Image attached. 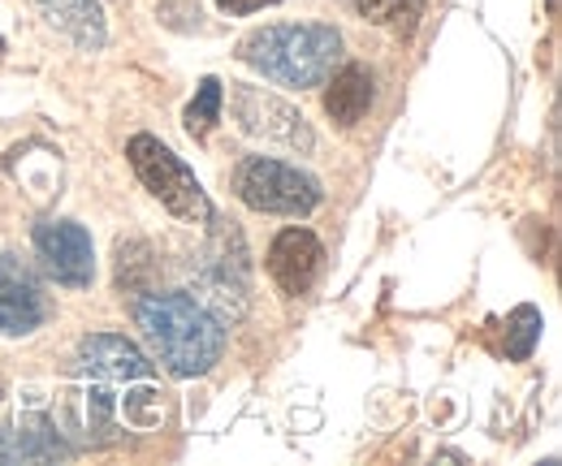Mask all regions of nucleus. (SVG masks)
<instances>
[{
	"label": "nucleus",
	"mask_w": 562,
	"mask_h": 466,
	"mask_svg": "<svg viewBox=\"0 0 562 466\" xmlns=\"http://www.w3.org/2000/svg\"><path fill=\"white\" fill-rule=\"evenodd\" d=\"M35 4H40V13L48 18V26H57L70 44L87 48V53L104 48L109 26H104L100 0H35Z\"/></svg>",
	"instance_id": "obj_11"
},
{
	"label": "nucleus",
	"mask_w": 562,
	"mask_h": 466,
	"mask_svg": "<svg viewBox=\"0 0 562 466\" xmlns=\"http://www.w3.org/2000/svg\"><path fill=\"white\" fill-rule=\"evenodd\" d=\"M165 394L135 341L113 333L82 337L74 385L61 398V419L82 445H117L131 432H151L165 419Z\"/></svg>",
	"instance_id": "obj_1"
},
{
	"label": "nucleus",
	"mask_w": 562,
	"mask_h": 466,
	"mask_svg": "<svg viewBox=\"0 0 562 466\" xmlns=\"http://www.w3.org/2000/svg\"><path fill=\"white\" fill-rule=\"evenodd\" d=\"M234 191L251 212H269V216H312L321 207L316 178L273 156H247L234 173Z\"/></svg>",
	"instance_id": "obj_5"
},
{
	"label": "nucleus",
	"mask_w": 562,
	"mask_h": 466,
	"mask_svg": "<svg viewBox=\"0 0 562 466\" xmlns=\"http://www.w3.org/2000/svg\"><path fill=\"white\" fill-rule=\"evenodd\" d=\"M74 445L44 414H22L18 423H0V463H61Z\"/></svg>",
	"instance_id": "obj_10"
},
{
	"label": "nucleus",
	"mask_w": 562,
	"mask_h": 466,
	"mask_svg": "<svg viewBox=\"0 0 562 466\" xmlns=\"http://www.w3.org/2000/svg\"><path fill=\"white\" fill-rule=\"evenodd\" d=\"M225 13H234V18H243V13H256V9H269V4H278V0H216Z\"/></svg>",
	"instance_id": "obj_16"
},
{
	"label": "nucleus",
	"mask_w": 562,
	"mask_h": 466,
	"mask_svg": "<svg viewBox=\"0 0 562 466\" xmlns=\"http://www.w3.org/2000/svg\"><path fill=\"white\" fill-rule=\"evenodd\" d=\"M238 61L281 87H321L342 61V35L325 22L260 26L238 44Z\"/></svg>",
	"instance_id": "obj_3"
},
{
	"label": "nucleus",
	"mask_w": 562,
	"mask_h": 466,
	"mask_svg": "<svg viewBox=\"0 0 562 466\" xmlns=\"http://www.w3.org/2000/svg\"><path fill=\"white\" fill-rule=\"evenodd\" d=\"M135 320L151 345V354L182 380L204 376L225 354V329L204 303L191 294H147L135 303Z\"/></svg>",
	"instance_id": "obj_2"
},
{
	"label": "nucleus",
	"mask_w": 562,
	"mask_h": 466,
	"mask_svg": "<svg viewBox=\"0 0 562 466\" xmlns=\"http://www.w3.org/2000/svg\"><path fill=\"white\" fill-rule=\"evenodd\" d=\"M537 341H541V311L537 307H515L510 320H506V354L528 359Z\"/></svg>",
	"instance_id": "obj_15"
},
{
	"label": "nucleus",
	"mask_w": 562,
	"mask_h": 466,
	"mask_svg": "<svg viewBox=\"0 0 562 466\" xmlns=\"http://www.w3.org/2000/svg\"><path fill=\"white\" fill-rule=\"evenodd\" d=\"M221 100H225L221 82H216V78H204L200 91H195V100L187 104V134H191V138H209V130L216 126V117H221Z\"/></svg>",
	"instance_id": "obj_14"
},
{
	"label": "nucleus",
	"mask_w": 562,
	"mask_h": 466,
	"mask_svg": "<svg viewBox=\"0 0 562 466\" xmlns=\"http://www.w3.org/2000/svg\"><path fill=\"white\" fill-rule=\"evenodd\" d=\"M329 91H325V113L338 126H355L368 109H372V73L363 66H347L338 73H329Z\"/></svg>",
	"instance_id": "obj_12"
},
{
	"label": "nucleus",
	"mask_w": 562,
	"mask_h": 466,
	"mask_svg": "<svg viewBox=\"0 0 562 466\" xmlns=\"http://www.w3.org/2000/svg\"><path fill=\"white\" fill-rule=\"evenodd\" d=\"M35 255L44 260V272L57 285L82 289L95 276V251H91V234L74 220H40L35 225Z\"/></svg>",
	"instance_id": "obj_7"
},
{
	"label": "nucleus",
	"mask_w": 562,
	"mask_h": 466,
	"mask_svg": "<svg viewBox=\"0 0 562 466\" xmlns=\"http://www.w3.org/2000/svg\"><path fill=\"white\" fill-rule=\"evenodd\" d=\"M269 272L281 294H307L325 272V247L312 229H281L269 247Z\"/></svg>",
	"instance_id": "obj_9"
},
{
	"label": "nucleus",
	"mask_w": 562,
	"mask_h": 466,
	"mask_svg": "<svg viewBox=\"0 0 562 466\" xmlns=\"http://www.w3.org/2000/svg\"><path fill=\"white\" fill-rule=\"evenodd\" d=\"M0 53H4V39H0Z\"/></svg>",
	"instance_id": "obj_17"
},
{
	"label": "nucleus",
	"mask_w": 562,
	"mask_h": 466,
	"mask_svg": "<svg viewBox=\"0 0 562 466\" xmlns=\"http://www.w3.org/2000/svg\"><path fill=\"white\" fill-rule=\"evenodd\" d=\"M48 320V294L22 255H0V333L26 337Z\"/></svg>",
	"instance_id": "obj_8"
},
{
	"label": "nucleus",
	"mask_w": 562,
	"mask_h": 466,
	"mask_svg": "<svg viewBox=\"0 0 562 466\" xmlns=\"http://www.w3.org/2000/svg\"><path fill=\"white\" fill-rule=\"evenodd\" d=\"M126 156H131V169L143 186L160 200V207H169L178 220L187 225H209L212 220V203L200 186V178L182 164V156H173L160 138L151 134H135L126 143Z\"/></svg>",
	"instance_id": "obj_4"
},
{
	"label": "nucleus",
	"mask_w": 562,
	"mask_h": 466,
	"mask_svg": "<svg viewBox=\"0 0 562 466\" xmlns=\"http://www.w3.org/2000/svg\"><path fill=\"white\" fill-rule=\"evenodd\" d=\"M347 4L372 26H385L394 35H412L424 13V0H347Z\"/></svg>",
	"instance_id": "obj_13"
},
{
	"label": "nucleus",
	"mask_w": 562,
	"mask_h": 466,
	"mask_svg": "<svg viewBox=\"0 0 562 466\" xmlns=\"http://www.w3.org/2000/svg\"><path fill=\"white\" fill-rule=\"evenodd\" d=\"M229 113L238 122V130L251 134V138H265L273 147H285V151H299L307 156L316 147V134L307 126V117L285 104L281 95L265 91V87H251V82H234L229 87Z\"/></svg>",
	"instance_id": "obj_6"
}]
</instances>
